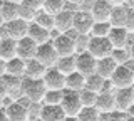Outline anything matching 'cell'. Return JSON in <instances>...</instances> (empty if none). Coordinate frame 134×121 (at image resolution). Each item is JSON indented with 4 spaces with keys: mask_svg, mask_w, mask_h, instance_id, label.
Returning <instances> with one entry per match:
<instances>
[{
    "mask_svg": "<svg viewBox=\"0 0 134 121\" xmlns=\"http://www.w3.org/2000/svg\"><path fill=\"white\" fill-rule=\"evenodd\" d=\"M22 87H24V96H27L32 103H44V98L49 91L47 86H45V82H44V79L24 77Z\"/></svg>",
    "mask_w": 134,
    "mask_h": 121,
    "instance_id": "cell-1",
    "label": "cell"
},
{
    "mask_svg": "<svg viewBox=\"0 0 134 121\" xmlns=\"http://www.w3.org/2000/svg\"><path fill=\"white\" fill-rule=\"evenodd\" d=\"M112 47L109 37H91V44H89V54L94 56L97 61L106 59V57L112 56Z\"/></svg>",
    "mask_w": 134,
    "mask_h": 121,
    "instance_id": "cell-2",
    "label": "cell"
},
{
    "mask_svg": "<svg viewBox=\"0 0 134 121\" xmlns=\"http://www.w3.org/2000/svg\"><path fill=\"white\" fill-rule=\"evenodd\" d=\"M35 59L39 61L42 66H45L47 69H52V67H55V66H57V62H59L60 57H59L55 47H54V44L49 42V44L39 45V51H37Z\"/></svg>",
    "mask_w": 134,
    "mask_h": 121,
    "instance_id": "cell-3",
    "label": "cell"
},
{
    "mask_svg": "<svg viewBox=\"0 0 134 121\" xmlns=\"http://www.w3.org/2000/svg\"><path fill=\"white\" fill-rule=\"evenodd\" d=\"M60 106L67 116H79V113L84 108L82 99H81V93H74V91L65 89V96H64V101H62Z\"/></svg>",
    "mask_w": 134,
    "mask_h": 121,
    "instance_id": "cell-4",
    "label": "cell"
},
{
    "mask_svg": "<svg viewBox=\"0 0 134 121\" xmlns=\"http://www.w3.org/2000/svg\"><path fill=\"white\" fill-rule=\"evenodd\" d=\"M112 84L116 89H126V87H134V71H131L127 66H119L116 69L114 76L111 77Z\"/></svg>",
    "mask_w": 134,
    "mask_h": 121,
    "instance_id": "cell-5",
    "label": "cell"
},
{
    "mask_svg": "<svg viewBox=\"0 0 134 121\" xmlns=\"http://www.w3.org/2000/svg\"><path fill=\"white\" fill-rule=\"evenodd\" d=\"M96 20L92 17L91 12H84V10H79L74 17V30L77 34H84V35H91L92 32V27H94Z\"/></svg>",
    "mask_w": 134,
    "mask_h": 121,
    "instance_id": "cell-6",
    "label": "cell"
},
{
    "mask_svg": "<svg viewBox=\"0 0 134 121\" xmlns=\"http://www.w3.org/2000/svg\"><path fill=\"white\" fill-rule=\"evenodd\" d=\"M75 61H77V72H81L82 76L89 77L97 72V59L94 56H91L89 52L75 56Z\"/></svg>",
    "mask_w": 134,
    "mask_h": 121,
    "instance_id": "cell-7",
    "label": "cell"
},
{
    "mask_svg": "<svg viewBox=\"0 0 134 121\" xmlns=\"http://www.w3.org/2000/svg\"><path fill=\"white\" fill-rule=\"evenodd\" d=\"M7 29V34L10 39H14V40H22L25 39V37H29V29H30V24L29 22H25V20L22 19H17V20H12V22H8V24H3Z\"/></svg>",
    "mask_w": 134,
    "mask_h": 121,
    "instance_id": "cell-8",
    "label": "cell"
},
{
    "mask_svg": "<svg viewBox=\"0 0 134 121\" xmlns=\"http://www.w3.org/2000/svg\"><path fill=\"white\" fill-rule=\"evenodd\" d=\"M44 82L47 86V89H50V91H65L67 76L62 74L57 67H52L47 71V74L44 77Z\"/></svg>",
    "mask_w": 134,
    "mask_h": 121,
    "instance_id": "cell-9",
    "label": "cell"
},
{
    "mask_svg": "<svg viewBox=\"0 0 134 121\" xmlns=\"http://www.w3.org/2000/svg\"><path fill=\"white\" fill-rule=\"evenodd\" d=\"M132 39V34H129L124 27H112L111 34H109V40L114 49H127Z\"/></svg>",
    "mask_w": 134,
    "mask_h": 121,
    "instance_id": "cell-10",
    "label": "cell"
},
{
    "mask_svg": "<svg viewBox=\"0 0 134 121\" xmlns=\"http://www.w3.org/2000/svg\"><path fill=\"white\" fill-rule=\"evenodd\" d=\"M54 47L59 54V57H70V56H75V40L72 39L70 35L67 34H62L60 37H57L54 40Z\"/></svg>",
    "mask_w": 134,
    "mask_h": 121,
    "instance_id": "cell-11",
    "label": "cell"
},
{
    "mask_svg": "<svg viewBox=\"0 0 134 121\" xmlns=\"http://www.w3.org/2000/svg\"><path fill=\"white\" fill-rule=\"evenodd\" d=\"M37 51H39V45H37L30 37H25V39L19 40V49H17V57L22 59L25 62L34 61L37 56Z\"/></svg>",
    "mask_w": 134,
    "mask_h": 121,
    "instance_id": "cell-12",
    "label": "cell"
},
{
    "mask_svg": "<svg viewBox=\"0 0 134 121\" xmlns=\"http://www.w3.org/2000/svg\"><path fill=\"white\" fill-rule=\"evenodd\" d=\"M112 9H114V7H112L107 0H96L91 14H92V17H94L96 22H109Z\"/></svg>",
    "mask_w": 134,
    "mask_h": 121,
    "instance_id": "cell-13",
    "label": "cell"
},
{
    "mask_svg": "<svg viewBox=\"0 0 134 121\" xmlns=\"http://www.w3.org/2000/svg\"><path fill=\"white\" fill-rule=\"evenodd\" d=\"M116 106L119 111H127L134 104V87H126V89H116Z\"/></svg>",
    "mask_w": 134,
    "mask_h": 121,
    "instance_id": "cell-14",
    "label": "cell"
},
{
    "mask_svg": "<svg viewBox=\"0 0 134 121\" xmlns=\"http://www.w3.org/2000/svg\"><path fill=\"white\" fill-rule=\"evenodd\" d=\"M74 17H75L74 12L65 9L64 12H60L55 17V29L60 34H67V32L74 30Z\"/></svg>",
    "mask_w": 134,
    "mask_h": 121,
    "instance_id": "cell-15",
    "label": "cell"
},
{
    "mask_svg": "<svg viewBox=\"0 0 134 121\" xmlns=\"http://www.w3.org/2000/svg\"><path fill=\"white\" fill-rule=\"evenodd\" d=\"M17 49L19 42L14 39H0V61H12L17 57Z\"/></svg>",
    "mask_w": 134,
    "mask_h": 121,
    "instance_id": "cell-16",
    "label": "cell"
},
{
    "mask_svg": "<svg viewBox=\"0 0 134 121\" xmlns=\"http://www.w3.org/2000/svg\"><path fill=\"white\" fill-rule=\"evenodd\" d=\"M0 19H2V24H8L12 20H17L19 19V3L2 0V5H0Z\"/></svg>",
    "mask_w": 134,
    "mask_h": 121,
    "instance_id": "cell-17",
    "label": "cell"
},
{
    "mask_svg": "<svg viewBox=\"0 0 134 121\" xmlns=\"http://www.w3.org/2000/svg\"><path fill=\"white\" fill-rule=\"evenodd\" d=\"M29 37H30L37 45H44V44L52 42V40H50V30H47V29H44V27H40V25H37L35 22L30 24Z\"/></svg>",
    "mask_w": 134,
    "mask_h": 121,
    "instance_id": "cell-18",
    "label": "cell"
},
{
    "mask_svg": "<svg viewBox=\"0 0 134 121\" xmlns=\"http://www.w3.org/2000/svg\"><path fill=\"white\" fill-rule=\"evenodd\" d=\"M67 114L64 113L62 106H52V104H44L40 119L42 121H65Z\"/></svg>",
    "mask_w": 134,
    "mask_h": 121,
    "instance_id": "cell-19",
    "label": "cell"
},
{
    "mask_svg": "<svg viewBox=\"0 0 134 121\" xmlns=\"http://www.w3.org/2000/svg\"><path fill=\"white\" fill-rule=\"evenodd\" d=\"M3 111H5V114L8 116L10 121H29L27 108L22 106V104L17 103V101H14L8 108H3Z\"/></svg>",
    "mask_w": 134,
    "mask_h": 121,
    "instance_id": "cell-20",
    "label": "cell"
},
{
    "mask_svg": "<svg viewBox=\"0 0 134 121\" xmlns=\"http://www.w3.org/2000/svg\"><path fill=\"white\" fill-rule=\"evenodd\" d=\"M96 108L100 113H112L117 109L116 106V94L114 93H100L97 96V103H96Z\"/></svg>",
    "mask_w": 134,
    "mask_h": 121,
    "instance_id": "cell-21",
    "label": "cell"
},
{
    "mask_svg": "<svg viewBox=\"0 0 134 121\" xmlns=\"http://www.w3.org/2000/svg\"><path fill=\"white\" fill-rule=\"evenodd\" d=\"M117 67H119V66L116 64V61L112 59V57H106V59L97 61V74L102 76L104 79H111L114 76Z\"/></svg>",
    "mask_w": 134,
    "mask_h": 121,
    "instance_id": "cell-22",
    "label": "cell"
},
{
    "mask_svg": "<svg viewBox=\"0 0 134 121\" xmlns=\"http://www.w3.org/2000/svg\"><path fill=\"white\" fill-rule=\"evenodd\" d=\"M25 72H27V62H25V61L15 57V59H12V61L7 62V74H8V76L24 79Z\"/></svg>",
    "mask_w": 134,
    "mask_h": 121,
    "instance_id": "cell-23",
    "label": "cell"
},
{
    "mask_svg": "<svg viewBox=\"0 0 134 121\" xmlns=\"http://www.w3.org/2000/svg\"><path fill=\"white\" fill-rule=\"evenodd\" d=\"M86 76H82L81 72H74L67 76L65 82V89L67 91H74V93H82L86 89Z\"/></svg>",
    "mask_w": 134,
    "mask_h": 121,
    "instance_id": "cell-24",
    "label": "cell"
},
{
    "mask_svg": "<svg viewBox=\"0 0 134 121\" xmlns=\"http://www.w3.org/2000/svg\"><path fill=\"white\" fill-rule=\"evenodd\" d=\"M47 67L45 66H42L37 59L34 61H29L27 62V72H25V77L29 79H44L45 74H47Z\"/></svg>",
    "mask_w": 134,
    "mask_h": 121,
    "instance_id": "cell-25",
    "label": "cell"
},
{
    "mask_svg": "<svg viewBox=\"0 0 134 121\" xmlns=\"http://www.w3.org/2000/svg\"><path fill=\"white\" fill-rule=\"evenodd\" d=\"M126 19H127V7L121 5V7H114L109 19V24L112 27H126Z\"/></svg>",
    "mask_w": 134,
    "mask_h": 121,
    "instance_id": "cell-26",
    "label": "cell"
},
{
    "mask_svg": "<svg viewBox=\"0 0 134 121\" xmlns=\"http://www.w3.org/2000/svg\"><path fill=\"white\" fill-rule=\"evenodd\" d=\"M55 67L60 71L62 74H65V76L77 72V61H75V56H70V57H60Z\"/></svg>",
    "mask_w": 134,
    "mask_h": 121,
    "instance_id": "cell-27",
    "label": "cell"
},
{
    "mask_svg": "<svg viewBox=\"0 0 134 121\" xmlns=\"http://www.w3.org/2000/svg\"><path fill=\"white\" fill-rule=\"evenodd\" d=\"M67 7V0H44V10L47 14L57 17L60 12H64Z\"/></svg>",
    "mask_w": 134,
    "mask_h": 121,
    "instance_id": "cell-28",
    "label": "cell"
},
{
    "mask_svg": "<svg viewBox=\"0 0 134 121\" xmlns=\"http://www.w3.org/2000/svg\"><path fill=\"white\" fill-rule=\"evenodd\" d=\"M34 22H35L37 25L47 29V30H52V29H55V17H54V15H50V14H47L45 10H40L39 14L35 15Z\"/></svg>",
    "mask_w": 134,
    "mask_h": 121,
    "instance_id": "cell-29",
    "label": "cell"
},
{
    "mask_svg": "<svg viewBox=\"0 0 134 121\" xmlns=\"http://www.w3.org/2000/svg\"><path fill=\"white\" fill-rule=\"evenodd\" d=\"M104 84H106V79H104L102 76H99L97 72L92 74V76H89V77L86 79V89L94 91V93H97V94L102 93Z\"/></svg>",
    "mask_w": 134,
    "mask_h": 121,
    "instance_id": "cell-30",
    "label": "cell"
},
{
    "mask_svg": "<svg viewBox=\"0 0 134 121\" xmlns=\"http://www.w3.org/2000/svg\"><path fill=\"white\" fill-rule=\"evenodd\" d=\"M112 30V25L109 22H96L94 27H92L91 37H109Z\"/></svg>",
    "mask_w": 134,
    "mask_h": 121,
    "instance_id": "cell-31",
    "label": "cell"
},
{
    "mask_svg": "<svg viewBox=\"0 0 134 121\" xmlns=\"http://www.w3.org/2000/svg\"><path fill=\"white\" fill-rule=\"evenodd\" d=\"M65 91H47L44 98V104H52V106H60L62 101H64Z\"/></svg>",
    "mask_w": 134,
    "mask_h": 121,
    "instance_id": "cell-32",
    "label": "cell"
},
{
    "mask_svg": "<svg viewBox=\"0 0 134 121\" xmlns=\"http://www.w3.org/2000/svg\"><path fill=\"white\" fill-rule=\"evenodd\" d=\"M79 121H99L100 118V111L96 106L92 108H82V111L79 113Z\"/></svg>",
    "mask_w": 134,
    "mask_h": 121,
    "instance_id": "cell-33",
    "label": "cell"
},
{
    "mask_svg": "<svg viewBox=\"0 0 134 121\" xmlns=\"http://www.w3.org/2000/svg\"><path fill=\"white\" fill-rule=\"evenodd\" d=\"M75 56L79 54H84V52H89V44H91V35H84V34H79L75 37Z\"/></svg>",
    "mask_w": 134,
    "mask_h": 121,
    "instance_id": "cell-34",
    "label": "cell"
},
{
    "mask_svg": "<svg viewBox=\"0 0 134 121\" xmlns=\"http://www.w3.org/2000/svg\"><path fill=\"white\" fill-rule=\"evenodd\" d=\"M111 57L116 61L117 66H126L129 61H131V52H129V47L127 49H114Z\"/></svg>",
    "mask_w": 134,
    "mask_h": 121,
    "instance_id": "cell-35",
    "label": "cell"
},
{
    "mask_svg": "<svg viewBox=\"0 0 134 121\" xmlns=\"http://www.w3.org/2000/svg\"><path fill=\"white\" fill-rule=\"evenodd\" d=\"M97 93H94V91H89V89H84L81 93V99H82V104L84 108H92L96 106V103H97Z\"/></svg>",
    "mask_w": 134,
    "mask_h": 121,
    "instance_id": "cell-36",
    "label": "cell"
},
{
    "mask_svg": "<svg viewBox=\"0 0 134 121\" xmlns=\"http://www.w3.org/2000/svg\"><path fill=\"white\" fill-rule=\"evenodd\" d=\"M42 109H44V103H32L30 106L27 108V111H29V121H37V119H40Z\"/></svg>",
    "mask_w": 134,
    "mask_h": 121,
    "instance_id": "cell-37",
    "label": "cell"
},
{
    "mask_svg": "<svg viewBox=\"0 0 134 121\" xmlns=\"http://www.w3.org/2000/svg\"><path fill=\"white\" fill-rule=\"evenodd\" d=\"M22 5L29 7V9H32L34 12L39 14L40 10H44V0H24Z\"/></svg>",
    "mask_w": 134,
    "mask_h": 121,
    "instance_id": "cell-38",
    "label": "cell"
},
{
    "mask_svg": "<svg viewBox=\"0 0 134 121\" xmlns=\"http://www.w3.org/2000/svg\"><path fill=\"white\" fill-rule=\"evenodd\" d=\"M126 30L129 34H134V9H129L127 7V19H126Z\"/></svg>",
    "mask_w": 134,
    "mask_h": 121,
    "instance_id": "cell-39",
    "label": "cell"
},
{
    "mask_svg": "<svg viewBox=\"0 0 134 121\" xmlns=\"http://www.w3.org/2000/svg\"><path fill=\"white\" fill-rule=\"evenodd\" d=\"M127 118H129L127 113L119 111V109H116V111H112V113H111V121H126Z\"/></svg>",
    "mask_w": 134,
    "mask_h": 121,
    "instance_id": "cell-40",
    "label": "cell"
},
{
    "mask_svg": "<svg viewBox=\"0 0 134 121\" xmlns=\"http://www.w3.org/2000/svg\"><path fill=\"white\" fill-rule=\"evenodd\" d=\"M109 3H111L112 7H121V5H124V0H107Z\"/></svg>",
    "mask_w": 134,
    "mask_h": 121,
    "instance_id": "cell-41",
    "label": "cell"
},
{
    "mask_svg": "<svg viewBox=\"0 0 134 121\" xmlns=\"http://www.w3.org/2000/svg\"><path fill=\"white\" fill-rule=\"evenodd\" d=\"M129 52H131V61H134V39H132V42L129 44Z\"/></svg>",
    "mask_w": 134,
    "mask_h": 121,
    "instance_id": "cell-42",
    "label": "cell"
},
{
    "mask_svg": "<svg viewBox=\"0 0 134 121\" xmlns=\"http://www.w3.org/2000/svg\"><path fill=\"white\" fill-rule=\"evenodd\" d=\"M124 5L129 9H134V0H124Z\"/></svg>",
    "mask_w": 134,
    "mask_h": 121,
    "instance_id": "cell-43",
    "label": "cell"
},
{
    "mask_svg": "<svg viewBox=\"0 0 134 121\" xmlns=\"http://www.w3.org/2000/svg\"><path fill=\"white\" fill-rule=\"evenodd\" d=\"M84 2V0H67V3H72V5H79L81 7V3Z\"/></svg>",
    "mask_w": 134,
    "mask_h": 121,
    "instance_id": "cell-44",
    "label": "cell"
},
{
    "mask_svg": "<svg viewBox=\"0 0 134 121\" xmlns=\"http://www.w3.org/2000/svg\"><path fill=\"white\" fill-rule=\"evenodd\" d=\"M0 119H2V121H10V119H8V116L5 114V111H3V109H2V114H0Z\"/></svg>",
    "mask_w": 134,
    "mask_h": 121,
    "instance_id": "cell-45",
    "label": "cell"
},
{
    "mask_svg": "<svg viewBox=\"0 0 134 121\" xmlns=\"http://www.w3.org/2000/svg\"><path fill=\"white\" fill-rule=\"evenodd\" d=\"M65 121H79V118H77V116H67Z\"/></svg>",
    "mask_w": 134,
    "mask_h": 121,
    "instance_id": "cell-46",
    "label": "cell"
},
{
    "mask_svg": "<svg viewBox=\"0 0 134 121\" xmlns=\"http://www.w3.org/2000/svg\"><path fill=\"white\" fill-rule=\"evenodd\" d=\"M126 113H127V114H129V116H134V104H132V106H131V108H129V109H127V111H126Z\"/></svg>",
    "mask_w": 134,
    "mask_h": 121,
    "instance_id": "cell-47",
    "label": "cell"
},
{
    "mask_svg": "<svg viewBox=\"0 0 134 121\" xmlns=\"http://www.w3.org/2000/svg\"><path fill=\"white\" fill-rule=\"evenodd\" d=\"M8 2H14V3H19V5H20V3H22L24 0H8Z\"/></svg>",
    "mask_w": 134,
    "mask_h": 121,
    "instance_id": "cell-48",
    "label": "cell"
},
{
    "mask_svg": "<svg viewBox=\"0 0 134 121\" xmlns=\"http://www.w3.org/2000/svg\"><path fill=\"white\" fill-rule=\"evenodd\" d=\"M126 121H134V116H129V118L126 119Z\"/></svg>",
    "mask_w": 134,
    "mask_h": 121,
    "instance_id": "cell-49",
    "label": "cell"
},
{
    "mask_svg": "<svg viewBox=\"0 0 134 121\" xmlns=\"http://www.w3.org/2000/svg\"><path fill=\"white\" fill-rule=\"evenodd\" d=\"M37 121H42V119H37Z\"/></svg>",
    "mask_w": 134,
    "mask_h": 121,
    "instance_id": "cell-50",
    "label": "cell"
},
{
    "mask_svg": "<svg viewBox=\"0 0 134 121\" xmlns=\"http://www.w3.org/2000/svg\"><path fill=\"white\" fill-rule=\"evenodd\" d=\"M132 37H134V34H132Z\"/></svg>",
    "mask_w": 134,
    "mask_h": 121,
    "instance_id": "cell-51",
    "label": "cell"
}]
</instances>
